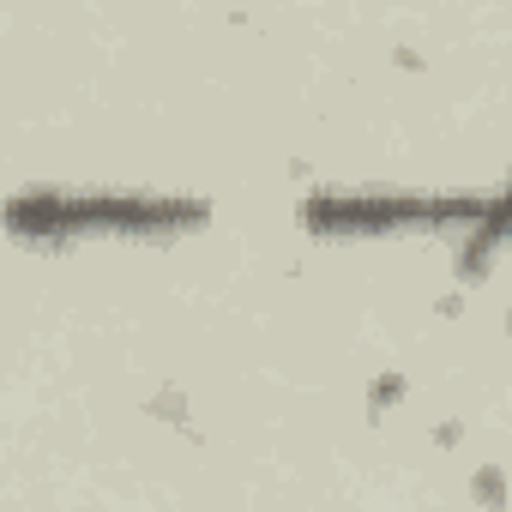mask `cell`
Listing matches in <instances>:
<instances>
[{
  "label": "cell",
  "instance_id": "cell-2",
  "mask_svg": "<svg viewBox=\"0 0 512 512\" xmlns=\"http://www.w3.org/2000/svg\"><path fill=\"white\" fill-rule=\"evenodd\" d=\"M482 199H410V193H314L308 199V229L326 235H380V229H416V223H476Z\"/></svg>",
  "mask_w": 512,
  "mask_h": 512
},
{
  "label": "cell",
  "instance_id": "cell-3",
  "mask_svg": "<svg viewBox=\"0 0 512 512\" xmlns=\"http://www.w3.org/2000/svg\"><path fill=\"white\" fill-rule=\"evenodd\" d=\"M512 235V181L494 193V199H482V211H476V229H470V247H464V272L476 278V266L482 260H494V247Z\"/></svg>",
  "mask_w": 512,
  "mask_h": 512
},
{
  "label": "cell",
  "instance_id": "cell-1",
  "mask_svg": "<svg viewBox=\"0 0 512 512\" xmlns=\"http://www.w3.org/2000/svg\"><path fill=\"white\" fill-rule=\"evenodd\" d=\"M205 205L157 193H25L13 199L19 235H169L199 229Z\"/></svg>",
  "mask_w": 512,
  "mask_h": 512
}]
</instances>
